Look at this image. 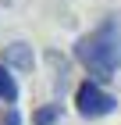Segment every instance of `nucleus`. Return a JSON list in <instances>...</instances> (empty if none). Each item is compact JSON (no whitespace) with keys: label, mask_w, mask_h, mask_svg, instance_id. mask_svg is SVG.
Masks as SVG:
<instances>
[{"label":"nucleus","mask_w":121,"mask_h":125,"mask_svg":"<svg viewBox=\"0 0 121 125\" xmlns=\"http://www.w3.org/2000/svg\"><path fill=\"white\" fill-rule=\"evenodd\" d=\"M0 100L7 107H14V100H18V82H14V75L4 64H0Z\"/></svg>","instance_id":"nucleus-5"},{"label":"nucleus","mask_w":121,"mask_h":125,"mask_svg":"<svg viewBox=\"0 0 121 125\" xmlns=\"http://www.w3.org/2000/svg\"><path fill=\"white\" fill-rule=\"evenodd\" d=\"M47 61L57 68V75H54V86H57V93H64L68 89V61L57 54V50H47Z\"/></svg>","instance_id":"nucleus-6"},{"label":"nucleus","mask_w":121,"mask_h":125,"mask_svg":"<svg viewBox=\"0 0 121 125\" xmlns=\"http://www.w3.org/2000/svg\"><path fill=\"white\" fill-rule=\"evenodd\" d=\"M75 107H78L82 118H107V115L118 111V100H114L100 82L85 79V82H78V89H75Z\"/></svg>","instance_id":"nucleus-2"},{"label":"nucleus","mask_w":121,"mask_h":125,"mask_svg":"<svg viewBox=\"0 0 121 125\" xmlns=\"http://www.w3.org/2000/svg\"><path fill=\"white\" fill-rule=\"evenodd\" d=\"M61 115H64V107L57 104H43V107H36V115H32V125H57L61 122Z\"/></svg>","instance_id":"nucleus-4"},{"label":"nucleus","mask_w":121,"mask_h":125,"mask_svg":"<svg viewBox=\"0 0 121 125\" xmlns=\"http://www.w3.org/2000/svg\"><path fill=\"white\" fill-rule=\"evenodd\" d=\"M71 54L89 72L93 82H111L118 75V68H121V21L114 14H107L93 32H85V36L75 39Z\"/></svg>","instance_id":"nucleus-1"},{"label":"nucleus","mask_w":121,"mask_h":125,"mask_svg":"<svg viewBox=\"0 0 121 125\" xmlns=\"http://www.w3.org/2000/svg\"><path fill=\"white\" fill-rule=\"evenodd\" d=\"M0 125H21V111H18V107H4Z\"/></svg>","instance_id":"nucleus-7"},{"label":"nucleus","mask_w":121,"mask_h":125,"mask_svg":"<svg viewBox=\"0 0 121 125\" xmlns=\"http://www.w3.org/2000/svg\"><path fill=\"white\" fill-rule=\"evenodd\" d=\"M0 64L7 68V72H21V75H28V72L36 68V54H32V47H28V43L14 39V43H7V47H4V61H0Z\"/></svg>","instance_id":"nucleus-3"}]
</instances>
